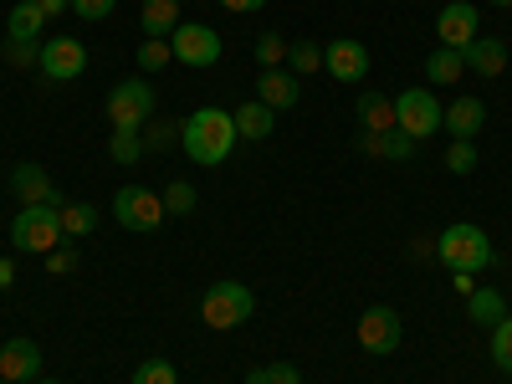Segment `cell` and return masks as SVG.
<instances>
[{"label": "cell", "mask_w": 512, "mask_h": 384, "mask_svg": "<svg viewBox=\"0 0 512 384\" xmlns=\"http://www.w3.org/2000/svg\"><path fill=\"white\" fill-rule=\"evenodd\" d=\"M180 144H185V154H190L195 164L216 169V164H226L231 149H236V118H231L226 108H195L190 123H185V134H180Z\"/></svg>", "instance_id": "obj_1"}, {"label": "cell", "mask_w": 512, "mask_h": 384, "mask_svg": "<svg viewBox=\"0 0 512 384\" xmlns=\"http://www.w3.org/2000/svg\"><path fill=\"white\" fill-rule=\"evenodd\" d=\"M436 262L446 267V272H487L492 262H497V251H492V241H487V231L482 226H472V221H456V226H446L441 236H436Z\"/></svg>", "instance_id": "obj_2"}, {"label": "cell", "mask_w": 512, "mask_h": 384, "mask_svg": "<svg viewBox=\"0 0 512 384\" xmlns=\"http://www.w3.org/2000/svg\"><path fill=\"white\" fill-rule=\"evenodd\" d=\"M62 241L67 236H62V210L57 205H21V216L11 221V246L26 251V256H47Z\"/></svg>", "instance_id": "obj_3"}, {"label": "cell", "mask_w": 512, "mask_h": 384, "mask_svg": "<svg viewBox=\"0 0 512 384\" xmlns=\"http://www.w3.org/2000/svg\"><path fill=\"white\" fill-rule=\"evenodd\" d=\"M251 313H256L251 287H246V282H231V277H221L216 287H210V292L200 297V318H205V328H216V333L241 328Z\"/></svg>", "instance_id": "obj_4"}, {"label": "cell", "mask_w": 512, "mask_h": 384, "mask_svg": "<svg viewBox=\"0 0 512 384\" xmlns=\"http://www.w3.org/2000/svg\"><path fill=\"white\" fill-rule=\"evenodd\" d=\"M441 118H446V108L436 103V93L431 88H405L400 98H395V128L400 134H410L415 144H425L441 128Z\"/></svg>", "instance_id": "obj_5"}, {"label": "cell", "mask_w": 512, "mask_h": 384, "mask_svg": "<svg viewBox=\"0 0 512 384\" xmlns=\"http://www.w3.org/2000/svg\"><path fill=\"white\" fill-rule=\"evenodd\" d=\"M113 221H118L123 231H139V236L159 231V221H164V195H154V190H144V185H123V190L113 195Z\"/></svg>", "instance_id": "obj_6"}, {"label": "cell", "mask_w": 512, "mask_h": 384, "mask_svg": "<svg viewBox=\"0 0 512 384\" xmlns=\"http://www.w3.org/2000/svg\"><path fill=\"white\" fill-rule=\"evenodd\" d=\"M169 47H175V62L180 67H216L221 62V36L210 31L205 21H180V31H175V41H169Z\"/></svg>", "instance_id": "obj_7"}, {"label": "cell", "mask_w": 512, "mask_h": 384, "mask_svg": "<svg viewBox=\"0 0 512 384\" xmlns=\"http://www.w3.org/2000/svg\"><path fill=\"white\" fill-rule=\"evenodd\" d=\"M149 113H154V88L144 77H128V82H118V88L108 93L113 128H139V123H149Z\"/></svg>", "instance_id": "obj_8"}, {"label": "cell", "mask_w": 512, "mask_h": 384, "mask_svg": "<svg viewBox=\"0 0 512 384\" xmlns=\"http://www.w3.org/2000/svg\"><path fill=\"white\" fill-rule=\"evenodd\" d=\"M359 349L374 354V359L395 354V349H400V313L384 308V303L364 308V318H359Z\"/></svg>", "instance_id": "obj_9"}, {"label": "cell", "mask_w": 512, "mask_h": 384, "mask_svg": "<svg viewBox=\"0 0 512 384\" xmlns=\"http://www.w3.org/2000/svg\"><path fill=\"white\" fill-rule=\"evenodd\" d=\"M41 72L52 82H77L88 72V47H82L77 36H52L47 47H41Z\"/></svg>", "instance_id": "obj_10"}, {"label": "cell", "mask_w": 512, "mask_h": 384, "mask_svg": "<svg viewBox=\"0 0 512 384\" xmlns=\"http://www.w3.org/2000/svg\"><path fill=\"white\" fill-rule=\"evenodd\" d=\"M323 72L333 82H364L369 77V47L364 41H349V36H338L323 47Z\"/></svg>", "instance_id": "obj_11"}, {"label": "cell", "mask_w": 512, "mask_h": 384, "mask_svg": "<svg viewBox=\"0 0 512 384\" xmlns=\"http://www.w3.org/2000/svg\"><path fill=\"white\" fill-rule=\"evenodd\" d=\"M436 36H441V47H451V52L472 47V41H477V6H472V0H451V6H441Z\"/></svg>", "instance_id": "obj_12"}, {"label": "cell", "mask_w": 512, "mask_h": 384, "mask_svg": "<svg viewBox=\"0 0 512 384\" xmlns=\"http://www.w3.org/2000/svg\"><path fill=\"white\" fill-rule=\"evenodd\" d=\"M11 190L21 195V205H67L62 200V190L52 185V175H47V169H41V164H16L11 169Z\"/></svg>", "instance_id": "obj_13"}, {"label": "cell", "mask_w": 512, "mask_h": 384, "mask_svg": "<svg viewBox=\"0 0 512 384\" xmlns=\"http://www.w3.org/2000/svg\"><path fill=\"white\" fill-rule=\"evenodd\" d=\"M0 379H11V384L41 379V349L31 344V338H11V344L0 349Z\"/></svg>", "instance_id": "obj_14"}, {"label": "cell", "mask_w": 512, "mask_h": 384, "mask_svg": "<svg viewBox=\"0 0 512 384\" xmlns=\"http://www.w3.org/2000/svg\"><path fill=\"white\" fill-rule=\"evenodd\" d=\"M297 98H303V88H297V77H292V72L272 67V72H262V77H256V103H267L272 113H287V108H297Z\"/></svg>", "instance_id": "obj_15"}, {"label": "cell", "mask_w": 512, "mask_h": 384, "mask_svg": "<svg viewBox=\"0 0 512 384\" xmlns=\"http://www.w3.org/2000/svg\"><path fill=\"white\" fill-rule=\"evenodd\" d=\"M466 72H477V77H502L507 72V47H502V36H477L472 47L461 52Z\"/></svg>", "instance_id": "obj_16"}, {"label": "cell", "mask_w": 512, "mask_h": 384, "mask_svg": "<svg viewBox=\"0 0 512 384\" xmlns=\"http://www.w3.org/2000/svg\"><path fill=\"white\" fill-rule=\"evenodd\" d=\"M359 149L369 154V159H395V164H405V159H415V139L410 134H400V128H384V134H359Z\"/></svg>", "instance_id": "obj_17"}, {"label": "cell", "mask_w": 512, "mask_h": 384, "mask_svg": "<svg viewBox=\"0 0 512 384\" xmlns=\"http://www.w3.org/2000/svg\"><path fill=\"white\" fill-rule=\"evenodd\" d=\"M482 123H487V103H482V98H456V103L446 108V118H441V128H451L456 139H472Z\"/></svg>", "instance_id": "obj_18"}, {"label": "cell", "mask_w": 512, "mask_h": 384, "mask_svg": "<svg viewBox=\"0 0 512 384\" xmlns=\"http://www.w3.org/2000/svg\"><path fill=\"white\" fill-rule=\"evenodd\" d=\"M231 118H236V139H267L277 128V113L267 103H241Z\"/></svg>", "instance_id": "obj_19"}, {"label": "cell", "mask_w": 512, "mask_h": 384, "mask_svg": "<svg viewBox=\"0 0 512 384\" xmlns=\"http://www.w3.org/2000/svg\"><path fill=\"white\" fill-rule=\"evenodd\" d=\"M466 318L482 323V328H497L507 318V303H502V292L497 287H477L472 297H466Z\"/></svg>", "instance_id": "obj_20"}, {"label": "cell", "mask_w": 512, "mask_h": 384, "mask_svg": "<svg viewBox=\"0 0 512 384\" xmlns=\"http://www.w3.org/2000/svg\"><path fill=\"white\" fill-rule=\"evenodd\" d=\"M359 123H364V134H384V128H395V98L359 93Z\"/></svg>", "instance_id": "obj_21"}, {"label": "cell", "mask_w": 512, "mask_h": 384, "mask_svg": "<svg viewBox=\"0 0 512 384\" xmlns=\"http://www.w3.org/2000/svg\"><path fill=\"white\" fill-rule=\"evenodd\" d=\"M139 21H144V31L159 36V41L175 36V31H180V0H144V16H139Z\"/></svg>", "instance_id": "obj_22"}, {"label": "cell", "mask_w": 512, "mask_h": 384, "mask_svg": "<svg viewBox=\"0 0 512 384\" xmlns=\"http://www.w3.org/2000/svg\"><path fill=\"white\" fill-rule=\"evenodd\" d=\"M93 231H98V210L88 200H67L62 205V236L77 241V236H93Z\"/></svg>", "instance_id": "obj_23"}, {"label": "cell", "mask_w": 512, "mask_h": 384, "mask_svg": "<svg viewBox=\"0 0 512 384\" xmlns=\"http://www.w3.org/2000/svg\"><path fill=\"white\" fill-rule=\"evenodd\" d=\"M6 31H11V36H21V41H41V31H47V16H41V11L31 6V0H16Z\"/></svg>", "instance_id": "obj_24"}, {"label": "cell", "mask_w": 512, "mask_h": 384, "mask_svg": "<svg viewBox=\"0 0 512 384\" xmlns=\"http://www.w3.org/2000/svg\"><path fill=\"white\" fill-rule=\"evenodd\" d=\"M461 72H466V62H461V52H451V47H436L431 57H425V77L431 82H461Z\"/></svg>", "instance_id": "obj_25"}, {"label": "cell", "mask_w": 512, "mask_h": 384, "mask_svg": "<svg viewBox=\"0 0 512 384\" xmlns=\"http://www.w3.org/2000/svg\"><path fill=\"white\" fill-rule=\"evenodd\" d=\"M108 159H113V164H139V159H144V139H139V128H113V139H108Z\"/></svg>", "instance_id": "obj_26"}, {"label": "cell", "mask_w": 512, "mask_h": 384, "mask_svg": "<svg viewBox=\"0 0 512 384\" xmlns=\"http://www.w3.org/2000/svg\"><path fill=\"white\" fill-rule=\"evenodd\" d=\"M287 67H292V77L323 72V47H318V41H292V47H287Z\"/></svg>", "instance_id": "obj_27"}, {"label": "cell", "mask_w": 512, "mask_h": 384, "mask_svg": "<svg viewBox=\"0 0 512 384\" xmlns=\"http://www.w3.org/2000/svg\"><path fill=\"white\" fill-rule=\"evenodd\" d=\"M6 62L11 67H21V72H31V67H41V41H21V36H6Z\"/></svg>", "instance_id": "obj_28"}, {"label": "cell", "mask_w": 512, "mask_h": 384, "mask_svg": "<svg viewBox=\"0 0 512 384\" xmlns=\"http://www.w3.org/2000/svg\"><path fill=\"white\" fill-rule=\"evenodd\" d=\"M134 384H180V369L169 364V359H144L134 369Z\"/></svg>", "instance_id": "obj_29"}, {"label": "cell", "mask_w": 512, "mask_h": 384, "mask_svg": "<svg viewBox=\"0 0 512 384\" xmlns=\"http://www.w3.org/2000/svg\"><path fill=\"white\" fill-rule=\"evenodd\" d=\"M169 62H175V47H169V41H159V36H144L139 67H144V72H159V67H169Z\"/></svg>", "instance_id": "obj_30"}, {"label": "cell", "mask_w": 512, "mask_h": 384, "mask_svg": "<svg viewBox=\"0 0 512 384\" xmlns=\"http://www.w3.org/2000/svg\"><path fill=\"white\" fill-rule=\"evenodd\" d=\"M256 62H262V72L282 67V62H287V41H282L277 31H267V36H256Z\"/></svg>", "instance_id": "obj_31"}, {"label": "cell", "mask_w": 512, "mask_h": 384, "mask_svg": "<svg viewBox=\"0 0 512 384\" xmlns=\"http://www.w3.org/2000/svg\"><path fill=\"white\" fill-rule=\"evenodd\" d=\"M492 359H497L502 374H512V313L492 328Z\"/></svg>", "instance_id": "obj_32"}, {"label": "cell", "mask_w": 512, "mask_h": 384, "mask_svg": "<svg viewBox=\"0 0 512 384\" xmlns=\"http://www.w3.org/2000/svg\"><path fill=\"white\" fill-rule=\"evenodd\" d=\"M446 169H451V175H472V169H477V144L472 139H456L446 149Z\"/></svg>", "instance_id": "obj_33"}, {"label": "cell", "mask_w": 512, "mask_h": 384, "mask_svg": "<svg viewBox=\"0 0 512 384\" xmlns=\"http://www.w3.org/2000/svg\"><path fill=\"white\" fill-rule=\"evenodd\" d=\"M195 185H185V180H175V185H169L164 190V210H175V216H190V210H195Z\"/></svg>", "instance_id": "obj_34"}, {"label": "cell", "mask_w": 512, "mask_h": 384, "mask_svg": "<svg viewBox=\"0 0 512 384\" xmlns=\"http://www.w3.org/2000/svg\"><path fill=\"white\" fill-rule=\"evenodd\" d=\"M47 272H52V277H72V272H77V251H72V241H62L57 251H47Z\"/></svg>", "instance_id": "obj_35"}, {"label": "cell", "mask_w": 512, "mask_h": 384, "mask_svg": "<svg viewBox=\"0 0 512 384\" xmlns=\"http://www.w3.org/2000/svg\"><path fill=\"white\" fill-rule=\"evenodd\" d=\"M113 6H118V0H72V11H77L82 21H108Z\"/></svg>", "instance_id": "obj_36"}, {"label": "cell", "mask_w": 512, "mask_h": 384, "mask_svg": "<svg viewBox=\"0 0 512 384\" xmlns=\"http://www.w3.org/2000/svg\"><path fill=\"white\" fill-rule=\"evenodd\" d=\"M267 379H272V384H303L297 364H267Z\"/></svg>", "instance_id": "obj_37"}, {"label": "cell", "mask_w": 512, "mask_h": 384, "mask_svg": "<svg viewBox=\"0 0 512 384\" xmlns=\"http://www.w3.org/2000/svg\"><path fill=\"white\" fill-rule=\"evenodd\" d=\"M410 256H415V262H436V241L415 236V241H410Z\"/></svg>", "instance_id": "obj_38"}, {"label": "cell", "mask_w": 512, "mask_h": 384, "mask_svg": "<svg viewBox=\"0 0 512 384\" xmlns=\"http://www.w3.org/2000/svg\"><path fill=\"white\" fill-rule=\"evenodd\" d=\"M31 6H36L41 16H47V21H52V16H62V11H72V0H31Z\"/></svg>", "instance_id": "obj_39"}, {"label": "cell", "mask_w": 512, "mask_h": 384, "mask_svg": "<svg viewBox=\"0 0 512 384\" xmlns=\"http://www.w3.org/2000/svg\"><path fill=\"white\" fill-rule=\"evenodd\" d=\"M451 287H456L461 297H472V292H477V277H472V272H451Z\"/></svg>", "instance_id": "obj_40"}, {"label": "cell", "mask_w": 512, "mask_h": 384, "mask_svg": "<svg viewBox=\"0 0 512 384\" xmlns=\"http://www.w3.org/2000/svg\"><path fill=\"white\" fill-rule=\"evenodd\" d=\"M16 287V262L11 256H0V292H11Z\"/></svg>", "instance_id": "obj_41"}, {"label": "cell", "mask_w": 512, "mask_h": 384, "mask_svg": "<svg viewBox=\"0 0 512 384\" xmlns=\"http://www.w3.org/2000/svg\"><path fill=\"white\" fill-rule=\"evenodd\" d=\"M221 6H226V11H236V16H246V11H262L267 0H221Z\"/></svg>", "instance_id": "obj_42"}, {"label": "cell", "mask_w": 512, "mask_h": 384, "mask_svg": "<svg viewBox=\"0 0 512 384\" xmlns=\"http://www.w3.org/2000/svg\"><path fill=\"white\" fill-rule=\"evenodd\" d=\"M246 384H272V379H267V369H251V374H246Z\"/></svg>", "instance_id": "obj_43"}, {"label": "cell", "mask_w": 512, "mask_h": 384, "mask_svg": "<svg viewBox=\"0 0 512 384\" xmlns=\"http://www.w3.org/2000/svg\"><path fill=\"white\" fill-rule=\"evenodd\" d=\"M492 6H497V11H507V6H512V0H492Z\"/></svg>", "instance_id": "obj_44"}, {"label": "cell", "mask_w": 512, "mask_h": 384, "mask_svg": "<svg viewBox=\"0 0 512 384\" xmlns=\"http://www.w3.org/2000/svg\"><path fill=\"white\" fill-rule=\"evenodd\" d=\"M31 384H62V379H31Z\"/></svg>", "instance_id": "obj_45"}, {"label": "cell", "mask_w": 512, "mask_h": 384, "mask_svg": "<svg viewBox=\"0 0 512 384\" xmlns=\"http://www.w3.org/2000/svg\"><path fill=\"white\" fill-rule=\"evenodd\" d=\"M0 384H11V379H0Z\"/></svg>", "instance_id": "obj_46"}]
</instances>
